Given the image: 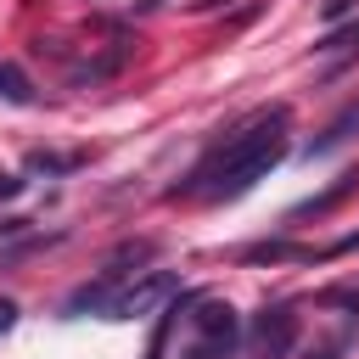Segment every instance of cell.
I'll use <instances>...</instances> for the list:
<instances>
[{
  "label": "cell",
  "mask_w": 359,
  "mask_h": 359,
  "mask_svg": "<svg viewBox=\"0 0 359 359\" xmlns=\"http://www.w3.org/2000/svg\"><path fill=\"white\" fill-rule=\"evenodd\" d=\"M280 157H286V107H269V112L247 118L230 140H219V146L196 163V174H191L180 191H185V196L230 202V196L252 191V185H258ZM180 191H174V196H180Z\"/></svg>",
  "instance_id": "6da1fadb"
},
{
  "label": "cell",
  "mask_w": 359,
  "mask_h": 359,
  "mask_svg": "<svg viewBox=\"0 0 359 359\" xmlns=\"http://www.w3.org/2000/svg\"><path fill=\"white\" fill-rule=\"evenodd\" d=\"M191 325L202 331V342L185 348L180 359H230V342H236V309H230V303H219V297H196Z\"/></svg>",
  "instance_id": "7a4b0ae2"
},
{
  "label": "cell",
  "mask_w": 359,
  "mask_h": 359,
  "mask_svg": "<svg viewBox=\"0 0 359 359\" xmlns=\"http://www.w3.org/2000/svg\"><path fill=\"white\" fill-rule=\"evenodd\" d=\"M174 292H180V275H168V269H146L135 286H123V292L107 303V314H112V320H146V314L163 309Z\"/></svg>",
  "instance_id": "3957f363"
},
{
  "label": "cell",
  "mask_w": 359,
  "mask_h": 359,
  "mask_svg": "<svg viewBox=\"0 0 359 359\" xmlns=\"http://www.w3.org/2000/svg\"><path fill=\"white\" fill-rule=\"evenodd\" d=\"M292 342H297V314H292L286 303H275V309H264V314L252 320V348H258V359H280V353H292Z\"/></svg>",
  "instance_id": "277c9868"
},
{
  "label": "cell",
  "mask_w": 359,
  "mask_h": 359,
  "mask_svg": "<svg viewBox=\"0 0 359 359\" xmlns=\"http://www.w3.org/2000/svg\"><path fill=\"white\" fill-rule=\"evenodd\" d=\"M353 191H359V174H342V180H337L331 191H320V196L297 202V208H292V219H320V213H331V208H337L342 196H353Z\"/></svg>",
  "instance_id": "5b68a950"
},
{
  "label": "cell",
  "mask_w": 359,
  "mask_h": 359,
  "mask_svg": "<svg viewBox=\"0 0 359 359\" xmlns=\"http://www.w3.org/2000/svg\"><path fill=\"white\" fill-rule=\"evenodd\" d=\"M0 101L6 107H34V84L17 62H0Z\"/></svg>",
  "instance_id": "8992f818"
},
{
  "label": "cell",
  "mask_w": 359,
  "mask_h": 359,
  "mask_svg": "<svg viewBox=\"0 0 359 359\" xmlns=\"http://www.w3.org/2000/svg\"><path fill=\"white\" fill-rule=\"evenodd\" d=\"M353 123H359V107H353V112H342V118H337V123H331V129H325V135H320V140L309 146V157H314V151H331V146H342Z\"/></svg>",
  "instance_id": "52a82bcc"
},
{
  "label": "cell",
  "mask_w": 359,
  "mask_h": 359,
  "mask_svg": "<svg viewBox=\"0 0 359 359\" xmlns=\"http://www.w3.org/2000/svg\"><path fill=\"white\" fill-rule=\"evenodd\" d=\"M320 50H359V22H353V28H331V34L320 39Z\"/></svg>",
  "instance_id": "ba28073f"
},
{
  "label": "cell",
  "mask_w": 359,
  "mask_h": 359,
  "mask_svg": "<svg viewBox=\"0 0 359 359\" xmlns=\"http://www.w3.org/2000/svg\"><path fill=\"white\" fill-rule=\"evenodd\" d=\"M168 325H174V309L157 320V331H151V348H146V359H163V348H168Z\"/></svg>",
  "instance_id": "9c48e42d"
},
{
  "label": "cell",
  "mask_w": 359,
  "mask_h": 359,
  "mask_svg": "<svg viewBox=\"0 0 359 359\" xmlns=\"http://www.w3.org/2000/svg\"><path fill=\"white\" fill-rule=\"evenodd\" d=\"M79 157H45V151H34L28 157V168H45V174H62V168H73Z\"/></svg>",
  "instance_id": "30bf717a"
},
{
  "label": "cell",
  "mask_w": 359,
  "mask_h": 359,
  "mask_svg": "<svg viewBox=\"0 0 359 359\" xmlns=\"http://www.w3.org/2000/svg\"><path fill=\"white\" fill-rule=\"evenodd\" d=\"M320 303H325V309L337 303V309H353V314H359V292H320Z\"/></svg>",
  "instance_id": "8fae6325"
},
{
  "label": "cell",
  "mask_w": 359,
  "mask_h": 359,
  "mask_svg": "<svg viewBox=\"0 0 359 359\" xmlns=\"http://www.w3.org/2000/svg\"><path fill=\"white\" fill-rule=\"evenodd\" d=\"M11 196H22V180L17 174H0V202H11Z\"/></svg>",
  "instance_id": "7c38bea8"
},
{
  "label": "cell",
  "mask_w": 359,
  "mask_h": 359,
  "mask_svg": "<svg viewBox=\"0 0 359 359\" xmlns=\"http://www.w3.org/2000/svg\"><path fill=\"white\" fill-rule=\"evenodd\" d=\"M11 325H17V303H11V297H0V337H6Z\"/></svg>",
  "instance_id": "4fadbf2b"
},
{
  "label": "cell",
  "mask_w": 359,
  "mask_h": 359,
  "mask_svg": "<svg viewBox=\"0 0 359 359\" xmlns=\"http://www.w3.org/2000/svg\"><path fill=\"white\" fill-rule=\"evenodd\" d=\"M314 359H337V353H314Z\"/></svg>",
  "instance_id": "5bb4252c"
}]
</instances>
